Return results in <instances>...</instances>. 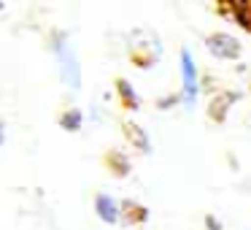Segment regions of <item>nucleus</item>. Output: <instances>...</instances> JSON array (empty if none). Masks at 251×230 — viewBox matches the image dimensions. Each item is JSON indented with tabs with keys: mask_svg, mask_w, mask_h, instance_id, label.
<instances>
[{
	"mask_svg": "<svg viewBox=\"0 0 251 230\" xmlns=\"http://www.w3.org/2000/svg\"><path fill=\"white\" fill-rule=\"evenodd\" d=\"M54 52L60 57V73H62V82H65L68 89H81V65H78V55L71 44L65 41H57L54 44Z\"/></svg>",
	"mask_w": 251,
	"mask_h": 230,
	"instance_id": "1",
	"label": "nucleus"
},
{
	"mask_svg": "<svg viewBox=\"0 0 251 230\" xmlns=\"http://www.w3.org/2000/svg\"><path fill=\"white\" fill-rule=\"evenodd\" d=\"M81 111L78 109H68L65 114L60 116V125L65 127V130H81Z\"/></svg>",
	"mask_w": 251,
	"mask_h": 230,
	"instance_id": "6",
	"label": "nucleus"
},
{
	"mask_svg": "<svg viewBox=\"0 0 251 230\" xmlns=\"http://www.w3.org/2000/svg\"><path fill=\"white\" fill-rule=\"evenodd\" d=\"M3 141H6V127H3V122H0V146H3Z\"/></svg>",
	"mask_w": 251,
	"mask_h": 230,
	"instance_id": "9",
	"label": "nucleus"
},
{
	"mask_svg": "<svg viewBox=\"0 0 251 230\" xmlns=\"http://www.w3.org/2000/svg\"><path fill=\"white\" fill-rule=\"evenodd\" d=\"M205 46L219 60H238L240 57V41L229 33H211L205 38Z\"/></svg>",
	"mask_w": 251,
	"mask_h": 230,
	"instance_id": "3",
	"label": "nucleus"
},
{
	"mask_svg": "<svg viewBox=\"0 0 251 230\" xmlns=\"http://www.w3.org/2000/svg\"><path fill=\"white\" fill-rule=\"evenodd\" d=\"M205 225H208V228H211V230H224V228H219V222H216V219L211 217V214H208V217H205Z\"/></svg>",
	"mask_w": 251,
	"mask_h": 230,
	"instance_id": "8",
	"label": "nucleus"
},
{
	"mask_svg": "<svg viewBox=\"0 0 251 230\" xmlns=\"http://www.w3.org/2000/svg\"><path fill=\"white\" fill-rule=\"evenodd\" d=\"M125 133H127V138L132 141V146H138L141 152H149V149H151V144H149L146 133H143L138 125H132V122H125Z\"/></svg>",
	"mask_w": 251,
	"mask_h": 230,
	"instance_id": "5",
	"label": "nucleus"
},
{
	"mask_svg": "<svg viewBox=\"0 0 251 230\" xmlns=\"http://www.w3.org/2000/svg\"><path fill=\"white\" fill-rule=\"evenodd\" d=\"M95 211H98V217L103 219L105 225H116V222H122V203H116L114 198L105 195V192L95 195Z\"/></svg>",
	"mask_w": 251,
	"mask_h": 230,
	"instance_id": "4",
	"label": "nucleus"
},
{
	"mask_svg": "<svg viewBox=\"0 0 251 230\" xmlns=\"http://www.w3.org/2000/svg\"><path fill=\"white\" fill-rule=\"evenodd\" d=\"M116 89H119L122 100L127 103V109H135V106H138V98H135V92L130 89V84H127L125 79H119V87H116Z\"/></svg>",
	"mask_w": 251,
	"mask_h": 230,
	"instance_id": "7",
	"label": "nucleus"
},
{
	"mask_svg": "<svg viewBox=\"0 0 251 230\" xmlns=\"http://www.w3.org/2000/svg\"><path fill=\"white\" fill-rule=\"evenodd\" d=\"M181 98H184V103L195 106L197 103V92H200V71H197L195 65V57H192L189 49H181Z\"/></svg>",
	"mask_w": 251,
	"mask_h": 230,
	"instance_id": "2",
	"label": "nucleus"
}]
</instances>
